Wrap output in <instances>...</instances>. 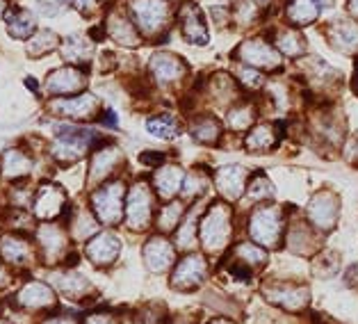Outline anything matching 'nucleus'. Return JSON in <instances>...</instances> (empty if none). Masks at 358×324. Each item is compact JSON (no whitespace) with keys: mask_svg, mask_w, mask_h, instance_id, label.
<instances>
[{"mask_svg":"<svg viewBox=\"0 0 358 324\" xmlns=\"http://www.w3.org/2000/svg\"><path fill=\"white\" fill-rule=\"evenodd\" d=\"M199 235H201V244H203L206 251L210 253H220L229 247L231 235H233V213L231 208L222 204V201H215L201 217L199 224Z\"/></svg>","mask_w":358,"mask_h":324,"instance_id":"1","label":"nucleus"},{"mask_svg":"<svg viewBox=\"0 0 358 324\" xmlns=\"http://www.w3.org/2000/svg\"><path fill=\"white\" fill-rule=\"evenodd\" d=\"M249 233L253 242L263 247H276L283 233V215L276 206H260L249 217Z\"/></svg>","mask_w":358,"mask_h":324,"instance_id":"2","label":"nucleus"},{"mask_svg":"<svg viewBox=\"0 0 358 324\" xmlns=\"http://www.w3.org/2000/svg\"><path fill=\"white\" fill-rule=\"evenodd\" d=\"M133 14L146 37H160L171 16L167 0H133Z\"/></svg>","mask_w":358,"mask_h":324,"instance_id":"3","label":"nucleus"},{"mask_svg":"<svg viewBox=\"0 0 358 324\" xmlns=\"http://www.w3.org/2000/svg\"><path fill=\"white\" fill-rule=\"evenodd\" d=\"M235 57L253 69H267V71L281 69V55H278V50L272 46V43H267L260 37L242 41L238 50H235Z\"/></svg>","mask_w":358,"mask_h":324,"instance_id":"4","label":"nucleus"},{"mask_svg":"<svg viewBox=\"0 0 358 324\" xmlns=\"http://www.w3.org/2000/svg\"><path fill=\"white\" fill-rule=\"evenodd\" d=\"M92 204L103 224H119L121 215H124V185L121 183H108L99 192H94Z\"/></svg>","mask_w":358,"mask_h":324,"instance_id":"5","label":"nucleus"},{"mask_svg":"<svg viewBox=\"0 0 358 324\" xmlns=\"http://www.w3.org/2000/svg\"><path fill=\"white\" fill-rule=\"evenodd\" d=\"M151 215H153V195L148 190L146 183H137L133 185L128 195V204H126V217H128V226L130 229H146L151 224Z\"/></svg>","mask_w":358,"mask_h":324,"instance_id":"6","label":"nucleus"},{"mask_svg":"<svg viewBox=\"0 0 358 324\" xmlns=\"http://www.w3.org/2000/svg\"><path fill=\"white\" fill-rule=\"evenodd\" d=\"M338 213H340L338 197L334 195V192H317V195L310 199L308 210H306L310 224L320 231L334 229L336 222H338Z\"/></svg>","mask_w":358,"mask_h":324,"instance_id":"7","label":"nucleus"},{"mask_svg":"<svg viewBox=\"0 0 358 324\" xmlns=\"http://www.w3.org/2000/svg\"><path fill=\"white\" fill-rule=\"evenodd\" d=\"M206 272H208V267H206L203 256L192 253V256L182 258L176 265V269H173L171 286L176 288V290H194L196 286L203 283Z\"/></svg>","mask_w":358,"mask_h":324,"instance_id":"8","label":"nucleus"},{"mask_svg":"<svg viewBox=\"0 0 358 324\" xmlns=\"http://www.w3.org/2000/svg\"><path fill=\"white\" fill-rule=\"evenodd\" d=\"M178 19H180L182 37H185L189 43H196V46H206L210 37H208L206 19H203V12L199 10V5H194V3L182 5Z\"/></svg>","mask_w":358,"mask_h":324,"instance_id":"9","label":"nucleus"},{"mask_svg":"<svg viewBox=\"0 0 358 324\" xmlns=\"http://www.w3.org/2000/svg\"><path fill=\"white\" fill-rule=\"evenodd\" d=\"M151 73L160 85H173L185 78L187 66L178 55H171V52H158V55L151 57Z\"/></svg>","mask_w":358,"mask_h":324,"instance_id":"10","label":"nucleus"},{"mask_svg":"<svg viewBox=\"0 0 358 324\" xmlns=\"http://www.w3.org/2000/svg\"><path fill=\"white\" fill-rule=\"evenodd\" d=\"M265 295L269 302H274L278 306H283L287 311H299L303 309L310 300V290L303 286H290V283H281V286H267Z\"/></svg>","mask_w":358,"mask_h":324,"instance_id":"11","label":"nucleus"},{"mask_svg":"<svg viewBox=\"0 0 358 324\" xmlns=\"http://www.w3.org/2000/svg\"><path fill=\"white\" fill-rule=\"evenodd\" d=\"M327 37L331 41V46L340 52H358V23L349 19H340L336 23H331L327 28Z\"/></svg>","mask_w":358,"mask_h":324,"instance_id":"12","label":"nucleus"},{"mask_svg":"<svg viewBox=\"0 0 358 324\" xmlns=\"http://www.w3.org/2000/svg\"><path fill=\"white\" fill-rule=\"evenodd\" d=\"M244 181H247V171L238 167V164H226V167H220L215 174L217 190H220L229 201H235L242 197Z\"/></svg>","mask_w":358,"mask_h":324,"instance_id":"13","label":"nucleus"},{"mask_svg":"<svg viewBox=\"0 0 358 324\" xmlns=\"http://www.w3.org/2000/svg\"><path fill=\"white\" fill-rule=\"evenodd\" d=\"M119 238L112 233H99L96 238L87 244V256L92 258L96 265H110L112 260L119 256Z\"/></svg>","mask_w":358,"mask_h":324,"instance_id":"14","label":"nucleus"},{"mask_svg":"<svg viewBox=\"0 0 358 324\" xmlns=\"http://www.w3.org/2000/svg\"><path fill=\"white\" fill-rule=\"evenodd\" d=\"M144 260L151 272H164L173 262V247L164 238H151L144 247Z\"/></svg>","mask_w":358,"mask_h":324,"instance_id":"15","label":"nucleus"},{"mask_svg":"<svg viewBox=\"0 0 358 324\" xmlns=\"http://www.w3.org/2000/svg\"><path fill=\"white\" fill-rule=\"evenodd\" d=\"M182 183H185V171L176 167V164H171V167H160L153 176V185L162 199L176 197L182 190Z\"/></svg>","mask_w":358,"mask_h":324,"instance_id":"16","label":"nucleus"},{"mask_svg":"<svg viewBox=\"0 0 358 324\" xmlns=\"http://www.w3.org/2000/svg\"><path fill=\"white\" fill-rule=\"evenodd\" d=\"M62 206H64V192L55 188V185H43L39 190V197H37V215L43 217V220H53L59 213H62Z\"/></svg>","mask_w":358,"mask_h":324,"instance_id":"17","label":"nucleus"},{"mask_svg":"<svg viewBox=\"0 0 358 324\" xmlns=\"http://www.w3.org/2000/svg\"><path fill=\"white\" fill-rule=\"evenodd\" d=\"M320 0H287L285 16L292 25H310L320 16Z\"/></svg>","mask_w":358,"mask_h":324,"instance_id":"18","label":"nucleus"},{"mask_svg":"<svg viewBox=\"0 0 358 324\" xmlns=\"http://www.w3.org/2000/svg\"><path fill=\"white\" fill-rule=\"evenodd\" d=\"M53 108L69 117H92L94 110L99 108V101H96L92 94H83V96H73V99H66V101H55Z\"/></svg>","mask_w":358,"mask_h":324,"instance_id":"19","label":"nucleus"},{"mask_svg":"<svg viewBox=\"0 0 358 324\" xmlns=\"http://www.w3.org/2000/svg\"><path fill=\"white\" fill-rule=\"evenodd\" d=\"M55 302V295L43 283H28L19 295V304L23 309H46Z\"/></svg>","mask_w":358,"mask_h":324,"instance_id":"20","label":"nucleus"},{"mask_svg":"<svg viewBox=\"0 0 358 324\" xmlns=\"http://www.w3.org/2000/svg\"><path fill=\"white\" fill-rule=\"evenodd\" d=\"M278 142V133H276V126L272 124H260V126H253L247 135V148L249 151H256V153H265L269 151L272 146H276Z\"/></svg>","mask_w":358,"mask_h":324,"instance_id":"21","label":"nucleus"},{"mask_svg":"<svg viewBox=\"0 0 358 324\" xmlns=\"http://www.w3.org/2000/svg\"><path fill=\"white\" fill-rule=\"evenodd\" d=\"M192 137L196 139L201 144H215L217 139L222 135V124L210 115H203V117H196L192 121Z\"/></svg>","mask_w":358,"mask_h":324,"instance_id":"22","label":"nucleus"},{"mask_svg":"<svg viewBox=\"0 0 358 324\" xmlns=\"http://www.w3.org/2000/svg\"><path fill=\"white\" fill-rule=\"evenodd\" d=\"M83 85H85V76L80 71H76V69H62V71H55L48 80L50 92H55V94L76 92V90H80Z\"/></svg>","mask_w":358,"mask_h":324,"instance_id":"23","label":"nucleus"},{"mask_svg":"<svg viewBox=\"0 0 358 324\" xmlns=\"http://www.w3.org/2000/svg\"><path fill=\"white\" fill-rule=\"evenodd\" d=\"M274 43H276V48L283 52V55H290V57H296V55H301V52H306L303 37L292 28L276 30L274 32Z\"/></svg>","mask_w":358,"mask_h":324,"instance_id":"24","label":"nucleus"},{"mask_svg":"<svg viewBox=\"0 0 358 324\" xmlns=\"http://www.w3.org/2000/svg\"><path fill=\"white\" fill-rule=\"evenodd\" d=\"M110 34L124 46H137L139 34L135 30V25L130 23L124 14H112L110 16Z\"/></svg>","mask_w":358,"mask_h":324,"instance_id":"25","label":"nucleus"},{"mask_svg":"<svg viewBox=\"0 0 358 324\" xmlns=\"http://www.w3.org/2000/svg\"><path fill=\"white\" fill-rule=\"evenodd\" d=\"M121 160L119 148H101L92 160V181L106 178L108 174L117 167V162Z\"/></svg>","mask_w":358,"mask_h":324,"instance_id":"26","label":"nucleus"},{"mask_svg":"<svg viewBox=\"0 0 358 324\" xmlns=\"http://www.w3.org/2000/svg\"><path fill=\"white\" fill-rule=\"evenodd\" d=\"M39 240H41V247H43V253L53 260L57 258L59 253L64 251V233L57 229V226H41V231H39Z\"/></svg>","mask_w":358,"mask_h":324,"instance_id":"27","label":"nucleus"},{"mask_svg":"<svg viewBox=\"0 0 358 324\" xmlns=\"http://www.w3.org/2000/svg\"><path fill=\"white\" fill-rule=\"evenodd\" d=\"M146 130L155 137L173 139L178 135V121L171 115H158V117H151L146 121Z\"/></svg>","mask_w":358,"mask_h":324,"instance_id":"28","label":"nucleus"},{"mask_svg":"<svg viewBox=\"0 0 358 324\" xmlns=\"http://www.w3.org/2000/svg\"><path fill=\"white\" fill-rule=\"evenodd\" d=\"M253 119H256V108L249 103H242V105H235L229 112V128L231 130H249L253 126Z\"/></svg>","mask_w":358,"mask_h":324,"instance_id":"29","label":"nucleus"},{"mask_svg":"<svg viewBox=\"0 0 358 324\" xmlns=\"http://www.w3.org/2000/svg\"><path fill=\"white\" fill-rule=\"evenodd\" d=\"M196 238H199V224H196V208H194V210H189L185 220L180 222L176 240H178V244L182 249H187V247H192V244L196 242Z\"/></svg>","mask_w":358,"mask_h":324,"instance_id":"30","label":"nucleus"},{"mask_svg":"<svg viewBox=\"0 0 358 324\" xmlns=\"http://www.w3.org/2000/svg\"><path fill=\"white\" fill-rule=\"evenodd\" d=\"M62 52L69 62H87L92 55V43L80 37H71V39H66Z\"/></svg>","mask_w":358,"mask_h":324,"instance_id":"31","label":"nucleus"},{"mask_svg":"<svg viewBox=\"0 0 358 324\" xmlns=\"http://www.w3.org/2000/svg\"><path fill=\"white\" fill-rule=\"evenodd\" d=\"M3 169H5V176L7 178L23 176V174H28V169H30V157H25L21 151L5 153V157H3Z\"/></svg>","mask_w":358,"mask_h":324,"instance_id":"32","label":"nucleus"},{"mask_svg":"<svg viewBox=\"0 0 358 324\" xmlns=\"http://www.w3.org/2000/svg\"><path fill=\"white\" fill-rule=\"evenodd\" d=\"M210 96H220V101L222 103H231L235 101V80L231 76H226V73H217L213 76V80H210Z\"/></svg>","mask_w":358,"mask_h":324,"instance_id":"33","label":"nucleus"},{"mask_svg":"<svg viewBox=\"0 0 358 324\" xmlns=\"http://www.w3.org/2000/svg\"><path fill=\"white\" fill-rule=\"evenodd\" d=\"M235 256H238L240 262H244L247 267H253V265H265L267 260V253L256 247L253 242H242L235 247Z\"/></svg>","mask_w":358,"mask_h":324,"instance_id":"34","label":"nucleus"},{"mask_svg":"<svg viewBox=\"0 0 358 324\" xmlns=\"http://www.w3.org/2000/svg\"><path fill=\"white\" fill-rule=\"evenodd\" d=\"M249 197L253 201H265V199H272L274 197V185L265 174H253L251 181H249Z\"/></svg>","mask_w":358,"mask_h":324,"instance_id":"35","label":"nucleus"},{"mask_svg":"<svg viewBox=\"0 0 358 324\" xmlns=\"http://www.w3.org/2000/svg\"><path fill=\"white\" fill-rule=\"evenodd\" d=\"M180 222H182V206L178 201H171V204L162 206L160 217H158V226L162 231H173Z\"/></svg>","mask_w":358,"mask_h":324,"instance_id":"36","label":"nucleus"},{"mask_svg":"<svg viewBox=\"0 0 358 324\" xmlns=\"http://www.w3.org/2000/svg\"><path fill=\"white\" fill-rule=\"evenodd\" d=\"M57 288L69 297H78L85 290H90V283L85 281V276L80 274H64V276H55Z\"/></svg>","mask_w":358,"mask_h":324,"instance_id":"37","label":"nucleus"},{"mask_svg":"<svg viewBox=\"0 0 358 324\" xmlns=\"http://www.w3.org/2000/svg\"><path fill=\"white\" fill-rule=\"evenodd\" d=\"M0 247H3V256L12 262H25V258L30 256L28 244H25V240H19V238H5Z\"/></svg>","mask_w":358,"mask_h":324,"instance_id":"38","label":"nucleus"},{"mask_svg":"<svg viewBox=\"0 0 358 324\" xmlns=\"http://www.w3.org/2000/svg\"><path fill=\"white\" fill-rule=\"evenodd\" d=\"M206 185H208V181H206L203 174L199 176V171H194V174H189V176H185V183H182V190L180 192L185 197L194 199L196 195H203Z\"/></svg>","mask_w":358,"mask_h":324,"instance_id":"39","label":"nucleus"},{"mask_svg":"<svg viewBox=\"0 0 358 324\" xmlns=\"http://www.w3.org/2000/svg\"><path fill=\"white\" fill-rule=\"evenodd\" d=\"M238 80L244 87H249V90H260V87L265 85V78L260 76L253 66H240L238 69Z\"/></svg>","mask_w":358,"mask_h":324,"instance_id":"40","label":"nucleus"},{"mask_svg":"<svg viewBox=\"0 0 358 324\" xmlns=\"http://www.w3.org/2000/svg\"><path fill=\"white\" fill-rule=\"evenodd\" d=\"M256 3L253 0H240V5L235 7V21L242 23V25H249L256 19Z\"/></svg>","mask_w":358,"mask_h":324,"instance_id":"41","label":"nucleus"},{"mask_svg":"<svg viewBox=\"0 0 358 324\" xmlns=\"http://www.w3.org/2000/svg\"><path fill=\"white\" fill-rule=\"evenodd\" d=\"M306 242L308 244L313 242L308 226H294V229L290 231V235H287V244L292 247V251L299 253V244H306Z\"/></svg>","mask_w":358,"mask_h":324,"instance_id":"42","label":"nucleus"},{"mask_svg":"<svg viewBox=\"0 0 358 324\" xmlns=\"http://www.w3.org/2000/svg\"><path fill=\"white\" fill-rule=\"evenodd\" d=\"M37 3H39V10L48 16L57 14L64 7V0H37Z\"/></svg>","mask_w":358,"mask_h":324,"instance_id":"43","label":"nucleus"},{"mask_svg":"<svg viewBox=\"0 0 358 324\" xmlns=\"http://www.w3.org/2000/svg\"><path fill=\"white\" fill-rule=\"evenodd\" d=\"M139 160H142L144 164H162L164 155L162 153H142L139 155Z\"/></svg>","mask_w":358,"mask_h":324,"instance_id":"44","label":"nucleus"},{"mask_svg":"<svg viewBox=\"0 0 358 324\" xmlns=\"http://www.w3.org/2000/svg\"><path fill=\"white\" fill-rule=\"evenodd\" d=\"M85 324H117V322L110 315H92V318H87Z\"/></svg>","mask_w":358,"mask_h":324,"instance_id":"45","label":"nucleus"},{"mask_svg":"<svg viewBox=\"0 0 358 324\" xmlns=\"http://www.w3.org/2000/svg\"><path fill=\"white\" fill-rule=\"evenodd\" d=\"M76 7L87 14V12H92L94 7H96V0H76Z\"/></svg>","mask_w":358,"mask_h":324,"instance_id":"46","label":"nucleus"},{"mask_svg":"<svg viewBox=\"0 0 358 324\" xmlns=\"http://www.w3.org/2000/svg\"><path fill=\"white\" fill-rule=\"evenodd\" d=\"M347 279H349V283H352V286H358V262L347 272Z\"/></svg>","mask_w":358,"mask_h":324,"instance_id":"47","label":"nucleus"},{"mask_svg":"<svg viewBox=\"0 0 358 324\" xmlns=\"http://www.w3.org/2000/svg\"><path fill=\"white\" fill-rule=\"evenodd\" d=\"M103 124L115 128V126H117V117H115V112H112V110H108V112H106V117H103Z\"/></svg>","mask_w":358,"mask_h":324,"instance_id":"48","label":"nucleus"},{"mask_svg":"<svg viewBox=\"0 0 358 324\" xmlns=\"http://www.w3.org/2000/svg\"><path fill=\"white\" fill-rule=\"evenodd\" d=\"M43 324H76V320L73 318H50Z\"/></svg>","mask_w":358,"mask_h":324,"instance_id":"49","label":"nucleus"},{"mask_svg":"<svg viewBox=\"0 0 358 324\" xmlns=\"http://www.w3.org/2000/svg\"><path fill=\"white\" fill-rule=\"evenodd\" d=\"M349 12L358 19V0H349Z\"/></svg>","mask_w":358,"mask_h":324,"instance_id":"50","label":"nucleus"},{"mask_svg":"<svg viewBox=\"0 0 358 324\" xmlns=\"http://www.w3.org/2000/svg\"><path fill=\"white\" fill-rule=\"evenodd\" d=\"M5 283H7V274H5V269L0 267V288H3Z\"/></svg>","mask_w":358,"mask_h":324,"instance_id":"51","label":"nucleus"},{"mask_svg":"<svg viewBox=\"0 0 358 324\" xmlns=\"http://www.w3.org/2000/svg\"><path fill=\"white\" fill-rule=\"evenodd\" d=\"M356 92H358V73H356Z\"/></svg>","mask_w":358,"mask_h":324,"instance_id":"52","label":"nucleus"},{"mask_svg":"<svg viewBox=\"0 0 358 324\" xmlns=\"http://www.w3.org/2000/svg\"><path fill=\"white\" fill-rule=\"evenodd\" d=\"M0 10H3V0H0Z\"/></svg>","mask_w":358,"mask_h":324,"instance_id":"53","label":"nucleus"},{"mask_svg":"<svg viewBox=\"0 0 358 324\" xmlns=\"http://www.w3.org/2000/svg\"><path fill=\"white\" fill-rule=\"evenodd\" d=\"M0 324H7V322H0Z\"/></svg>","mask_w":358,"mask_h":324,"instance_id":"54","label":"nucleus"}]
</instances>
